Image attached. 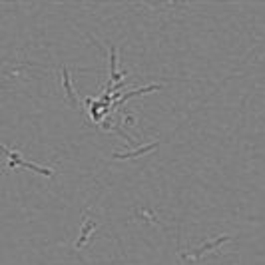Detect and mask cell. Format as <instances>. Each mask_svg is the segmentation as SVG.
I'll return each mask as SVG.
<instances>
[{
    "label": "cell",
    "instance_id": "7a4b0ae2",
    "mask_svg": "<svg viewBox=\"0 0 265 265\" xmlns=\"http://www.w3.org/2000/svg\"><path fill=\"white\" fill-rule=\"evenodd\" d=\"M62 86H64V90H66V100L70 102V106H78V98L72 90V82H70V70L68 68H64L62 70Z\"/></svg>",
    "mask_w": 265,
    "mask_h": 265
},
{
    "label": "cell",
    "instance_id": "3957f363",
    "mask_svg": "<svg viewBox=\"0 0 265 265\" xmlns=\"http://www.w3.org/2000/svg\"><path fill=\"white\" fill-rule=\"evenodd\" d=\"M160 144L158 142H153V144H150V146H142V148H138L136 151H128V153H114V158L116 160H130V158H138V156H144V153H148V151H151V150H156Z\"/></svg>",
    "mask_w": 265,
    "mask_h": 265
},
{
    "label": "cell",
    "instance_id": "6da1fadb",
    "mask_svg": "<svg viewBox=\"0 0 265 265\" xmlns=\"http://www.w3.org/2000/svg\"><path fill=\"white\" fill-rule=\"evenodd\" d=\"M160 88H162L160 84H151V86H144V88H140V90H132V92L124 94V96L120 98V102H116V104H112V106H110V110H114V108H118V106L126 104V100L134 98V96H140V94H148V92H153V90H160Z\"/></svg>",
    "mask_w": 265,
    "mask_h": 265
},
{
    "label": "cell",
    "instance_id": "5b68a950",
    "mask_svg": "<svg viewBox=\"0 0 265 265\" xmlns=\"http://www.w3.org/2000/svg\"><path fill=\"white\" fill-rule=\"evenodd\" d=\"M94 227H98V224H96V222H86V224H84V227H82V235H80L78 244H76V247H78V249H80V247H84L88 235H90V233L94 231Z\"/></svg>",
    "mask_w": 265,
    "mask_h": 265
},
{
    "label": "cell",
    "instance_id": "52a82bcc",
    "mask_svg": "<svg viewBox=\"0 0 265 265\" xmlns=\"http://www.w3.org/2000/svg\"><path fill=\"white\" fill-rule=\"evenodd\" d=\"M126 122H128V124H132V126H134V124H136V118L132 116V114H128V116H126Z\"/></svg>",
    "mask_w": 265,
    "mask_h": 265
},
{
    "label": "cell",
    "instance_id": "277c9868",
    "mask_svg": "<svg viewBox=\"0 0 265 265\" xmlns=\"http://www.w3.org/2000/svg\"><path fill=\"white\" fill-rule=\"evenodd\" d=\"M226 241H229V237H227V235H222V237H217L215 241H208V244H206L204 247H200L197 251H193V253H191V257H193V259H200V257H202V255H204L206 251H211V249H215L217 246L226 244Z\"/></svg>",
    "mask_w": 265,
    "mask_h": 265
},
{
    "label": "cell",
    "instance_id": "8992f818",
    "mask_svg": "<svg viewBox=\"0 0 265 265\" xmlns=\"http://www.w3.org/2000/svg\"><path fill=\"white\" fill-rule=\"evenodd\" d=\"M116 62H118V50L114 44H110V78L116 76Z\"/></svg>",
    "mask_w": 265,
    "mask_h": 265
}]
</instances>
